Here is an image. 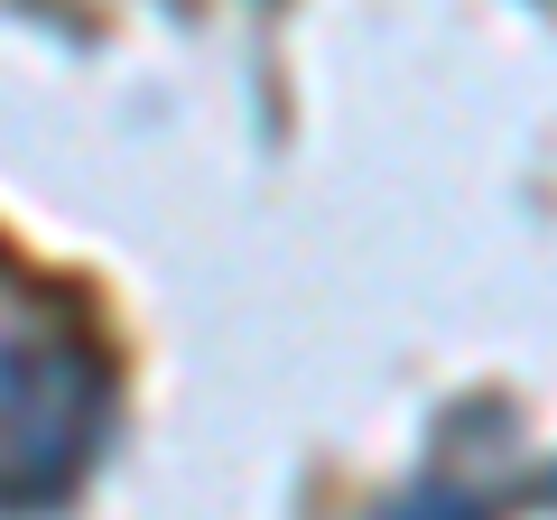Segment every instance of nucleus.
Here are the masks:
<instances>
[{
	"label": "nucleus",
	"mask_w": 557,
	"mask_h": 520,
	"mask_svg": "<svg viewBox=\"0 0 557 520\" xmlns=\"http://www.w3.org/2000/svg\"><path fill=\"white\" fill-rule=\"evenodd\" d=\"M391 520H474V511H465V502H446V493H418L409 511H391Z\"/></svg>",
	"instance_id": "obj_1"
}]
</instances>
